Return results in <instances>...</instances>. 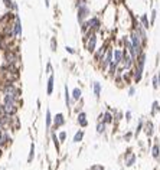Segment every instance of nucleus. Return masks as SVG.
Returning a JSON list of instances; mask_svg holds the SVG:
<instances>
[{"mask_svg": "<svg viewBox=\"0 0 160 170\" xmlns=\"http://www.w3.org/2000/svg\"><path fill=\"white\" fill-rule=\"evenodd\" d=\"M51 123H52V115H51V111L48 110L46 111V127H51Z\"/></svg>", "mask_w": 160, "mask_h": 170, "instance_id": "obj_23", "label": "nucleus"}, {"mask_svg": "<svg viewBox=\"0 0 160 170\" xmlns=\"http://www.w3.org/2000/svg\"><path fill=\"white\" fill-rule=\"evenodd\" d=\"M6 140H7V135H6L4 133H1V131H0V146H3Z\"/></svg>", "mask_w": 160, "mask_h": 170, "instance_id": "obj_29", "label": "nucleus"}, {"mask_svg": "<svg viewBox=\"0 0 160 170\" xmlns=\"http://www.w3.org/2000/svg\"><path fill=\"white\" fill-rule=\"evenodd\" d=\"M113 53H114V49H113L111 46H108L105 55H104L103 59L100 61V68H101V71H107V69H108L110 64L113 62Z\"/></svg>", "mask_w": 160, "mask_h": 170, "instance_id": "obj_3", "label": "nucleus"}, {"mask_svg": "<svg viewBox=\"0 0 160 170\" xmlns=\"http://www.w3.org/2000/svg\"><path fill=\"white\" fill-rule=\"evenodd\" d=\"M53 82H55V78L51 74L49 78H48V85H46V94L48 95H52V92H53Z\"/></svg>", "mask_w": 160, "mask_h": 170, "instance_id": "obj_10", "label": "nucleus"}, {"mask_svg": "<svg viewBox=\"0 0 160 170\" xmlns=\"http://www.w3.org/2000/svg\"><path fill=\"white\" fill-rule=\"evenodd\" d=\"M19 36H22V20H20V16L16 13L13 20V38L16 39Z\"/></svg>", "mask_w": 160, "mask_h": 170, "instance_id": "obj_5", "label": "nucleus"}, {"mask_svg": "<svg viewBox=\"0 0 160 170\" xmlns=\"http://www.w3.org/2000/svg\"><path fill=\"white\" fill-rule=\"evenodd\" d=\"M10 10H12L13 13H17V12H19V4H17L15 0H13V4H12V9H10Z\"/></svg>", "mask_w": 160, "mask_h": 170, "instance_id": "obj_28", "label": "nucleus"}, {"mask_svg": "<svg viewBox=\"0 0 160 170\" xmlns=\"http://www.w3.org/2000/svg\"><path fill=\"white\" fill-rule=\"evenodd\" d=\"M134 94H136V86H134V85H131V86L128 88V95H130V97H133Z\"/></svg>", "mask_w": 160, "mask_h": 170, "instance_id": "obj_32", "label": "nucleus"}, {"mask_svg": "<svg viewBox=\"0 0 160 170\" xmlns=\"http://www.w3.org/2000/svg\"><path fill=\"white\" fill-rule=\"evenodd\" d=\"M139 22L143 25V28L146 29H150V19H149V13L147 12H143L141 15H139Z\"/></svg>", "mask_w": 160, "mask_h": 170, "instance_id": "obj_8", "label": "nucleus"}, {"mask_svg": "<svg viewBox=\"0 0 160 170\" xmlns=\"http://www.w3.org/2000/svg\"><path fill=\"white\" fill-rule=\"evenodd\" d=\"M71 92H69V89H68V85H65V104H66V107H69L71 105Z\"/></svg>", "mask_w": 160, "mask_h": 170, "instance_id": "obj_17", "label": "nucleus"}, {"mask_svg": "<svg viewBox=\"0 0 160 170\" xmlns=\"http://www.w3.org/2000/svg\"><path fill=\"white\" fill-rule=\"evenodd\" d=\"M91 170H104V169H103L101 166H94V167H92Z\"/></svg>", "mask_w": 160, "mask_h": 170, "instance_id": "obj_37", "label": "nucleus"}, {"mask_svg": "<svg viewBox=\"0 0 160 170\" xmlns=\"http://www.w3.org/2000/svg\"><path fill=\"white\" fill-rule=\"evenodd\" d=\"M134 160H136V156H134V154H130V156L125 159V164H127V166H131V164L134 163Z\"/></svg>", "mask_w": 160, "mask_h": 170, "instance_id": "obj_21", "label": "nucleus"}, {"mask_svg": "<svg viewBox=\"0 0 160 170\" xmlns=\"http://www.w3.org/2000/svg\"><path fill=\"white\" fill-rule=\"evenodd\" d=\"M156 19H157V10L153 7V9L150 10V26H153V25H154Z\"/></svg>", "mask_w": 160, "mask_h": 170, "instance_id": "obj_16", "label": "nucleus"}, {"mask_svg": "<svg viewBox=\"0 0 160 170\" xmlns=\"http://www.w3.org/2000/svg\"><path fill=\"white\" fill-rule=\"evenodd\" d=\"M17 62V55H16V52H13V50H6V53H4V65L6 66H12V65H15Z\"/></svg>", "mask_w": 160, "mask_h": 170, "instance_id": "obj_6", "label": "nucleus"}, {"mask_svg": "<svg viewBox=\"0 0 160 170\" xmlns=\"http://www.w3.org/2000/svg\"><path fill=\"white\" fill-rule=\"evenodd\" d=\"M107 49H108V45H107V43H104V45H101L98 49H95V52H94V61H95V62H100V61L103 59V56L105 55Z\"/></svg>", "mask_w": 160, "mask_h": 170, "instance_id": "obj_7", "label": "nucleus"}, {"mask_svg": "<svg viewBox=\"0 0 160 170\" xmlns=\"http://www.w3.org/2000/svg\"><path fill=\"white\" fill-rule=\"evenodd\" d=\"M6 48V42H4V38L0 36V49H4Z\"/></svg>", "mask_w": 160, "mask_h": 170, "instance_id": "obj_34", "label": "nucleus"}, {"mask_svg": "<svg viewBox=\"0 0 160 170\" xmlns=\"http://www.w3.org/2000/svg\"><path fill=\"white\" fill-rule=\"evenodd\" d=\"M52 71H53L52 64H51V62H48V64H46V74H49V75H51V74H52Z\"/></svg>", "mask_w": 160, "mask_h": 170, "instance_id": "obj_30", "label": "nucleus"}, {"mask_svg": "<svg viewBox=\"0 0 160 170\" xmlns=\"http://www.w3.org/2000/svg\"><path fill=\"white\" fill-rule=\"evenodd\" d=\"M33 156H35V146L32 144V146H30V153H29V159H28V160L32 162V160H33Z\"/></svg>", "mask_w": 160, "mask_h": 170, "instance_id": "obj_27", "label": "nucleus"}, {"mask_svg": "<svg viewBox=\"0 0 160 170\" xmlns=\"http://www.w3.org/2000/svg\"><path fill=\"white\" fill-rule=\"evenodd\" d=\"M82 137H84V131H78V133L74 135V143H80L81 140H82Z\"/></svg>", "mask_w": 160, "mask_h": 170, "instance_id": "obj_20", "label": "nucleus"}, {"mask_svg": "<svg viewBox=\"0 0 160 170\" xmlns=\"http://www.w3.org/2000/svg\"><path fill=\"white\" fill-rule=\"evenodd\" d=\"M130 42L133 45V48H134V50H136V53L137 55H140L141 52H143V43H141V39H140V36H139V33L134 30V29H131V33H130Z\"/></svg>", "mask_w": 160, "mask_h": 170, "instance_id": "obj_2", "label": "nucleus"}, {"mask_svg": "<svg viewBox=\"0 0 160 170\" xmlns=\"http://www.w3.org/2000/svg\"><path fill=\"white\" fill-rule=\"evenodd\" d=\"M153 157H154V159L159 157V146H154V147H153Z\"/></svg>", "mask_w": 160, "mask_h": 170, "instance_id": "obj_31", "label": "nucleus"}, {"mask_svg": "<svg viewBox=\"0 0 160 170\" xmlns=\"http://www.w3.org/2000/svg\"><path fill=\"white\" fill-rule=\"evenodd\" d=\"M45 6H46V7H49V0H45Z\"/></svg>", "mask_w": 160, "mask_h": 170, "instance_id": "obj_38", "label": "nucleus"}, {"mask_svg": "<svg viewBox=\"0 0 160 170\" xmlns=\"http://www.w3.org/2000/svg\"><path fill=\"white\" fill-rule=\"evenodd\" d=\"M65 50H66L68 53H71V55H74V53H75V49H74V48H71V46H65Z\"/></svg>", "mask_w": 160, "mask_h": 170, "instance_id": "obj_33", "label": "nucleus"}, {"mask_svg": "<svg viewBox=\"0 0 160 170\" xmlns=\"http://www.w3.org/2000/svg\"><path fill=\"white\" fill-rule=\"evenodd\" d=\"M78 123H80L81 127H85V126L88 124V121H87V114H85V113H80V115H78Z\"/></svg>", "mask_w": 160, "mask_h": 170, "instance_id": "obj_14", "label": "nucleus"}, {"mask_svg": "<svg viewBox=\"0 0 160 170\" xmlns=\"http://www.w3.org/2000/svg\"><path fill=\"white\" fill-rule=\"evenodd\" d=\"M113 62L120 66L121 62H123V49H114V53H113Z\"/></svg>", "mask_w": 160, "mask_h": 170, "instance_id": "obj_9", "label": "nucleus"}, {"mask_svg": "<svg viewBox=\"0 0 160 170\" xmlns=\"http://www.w3.org/2000/svg\"><path fill=\"white\" fill-rule=\"evenodd\" d=\"M104 130H105V123H104V121H103V123L100 121V123H98V127H97V131H98V133L101 134V133H103Z\"/></svg>", "mask_w": 160, "mask_h": 170, "instance_id": "obj_26", "label": "nucleus"}, {"mask_svg": "<svg viewBox=\"0 0 160 170\" xmlns=\"http://www.w3.org/2000/svg\"><path fill=\"white\" fill-rule=\"evenodd\" d=\"M103 121H104L105 124L113 123V115H111V113H105V114H104V117H103Z\"/></svg>", "mask_w": 160, "mask_h": 170, "instance_id": "obj_18", "label": "nucleus"}, {"mask_svg": "<svg viewBox=\"0 0 160 170\" xmlns=\"http://www.w3.org/2000/svg\"><path fill=\"white\" fill-rule=\"evenodd\" d=\"M81 26V33L82 35H85L87 32H89L91 29H89V23H88V20H85V22H82V23H80Z\"/></svg>", "mask_w": 160, "mask_h": 170, "instance_id": "obj_15", "label": "nucleus"}, {"mask_svg": "<svg viewBox=\"0 0 160 170\" xmlns=\"http://www.w3.org/2000/svg\"><path fill=\"white\" fill-rule=\"evenodd\" d=\"M159 110H160L159 102H157V101H154V102H153V108H152V115H154V114H156Z\"/></svg>", "mask_w": 160, "mask_h": 170, "instance_id": "obj_24", "label": "nucleus"}, {"mask_svg": "<svg viewBox=\"0 0 160 170\" xmlns=\"http://www.w3.org/2000/svg\"><path fill=\"white\" fill-rule=\"evenodd\" d=\"M65 138H66V133H61V134H59V140H61V141H64Z\"/></svg>", "mask_w": 160, "mask_h": 170, "instance_id": "obj_35", "label": "nucleus"}, {"mask_svg": "<svg viewBox=\"0 0 160 170\" xmlns=\"http://www.w3.org/2000/svg\"><path fill=\"white\" fill-rule=\"evenodd\" d=\"M152 85H153V88H154V89L160 88V86H159V78H157V74H156V75H153V78H152Z\"/></svg>", "mask_w": 160, "mask_h": 170, "instance_id": "obj_19", "label": "nucleus"}, {"mask_svg": "<svg viewBox=\"0 0 160 170\" xmlns=\"http://www.w3.org/2000/svg\"><path fill=\"white\" fill-rule=\"evenodd\" d=\"M125 120H127V121H128V120H131V113H130V111H127V113H125Z\"/></svg>", "mask_w": 160, "mask_h": 170, "instance_id": "obj_36", "label": "nucleus"}, {"mask_svg": "<svg viewBox=\"0 0 160 170\" xmlns=\"http://www.w3.org/2000/svg\"><path fill=\"white\" fill-rule=\"evenodd\" d=\"M81 95H82V91H81V88H74L72 89V92H71V98H72V101H80L81 100Z\"/></svg>", "mask_w": 160, "mask_h": 170, "instance_id": "obj_12", "label": "nucleus"}, {"mask_svg": "<svg viewBox=\"0 0 160 170\" xmlns=\"http://www.w3.org/2000/svg\"><path fill=\"white\" fill-rule=\"evenodd\" d=\"M56 46H58V43H56V38H52V39H51V49H52V52H55V50H56Z\"/></svg>", "mask_w": 160, "mask_h": 170, "instance_id": "obj_25", "label": "nucleus"}, {"mask_svg": "<svg viewBox=\"0 0 160 170\" xmlns=\"http://www.w3.org/2000/svg\"><path fill=\"white\" fill-rule=\"evenodd\" d=\"M157 78H159V86H160V72L157 74Z\"/></svg>", "mask_w": 160, "mask_h": 170, "instance_id": "obj_39", "label": "nucleus"}, {"mask_svg": "<svg viewBox=\"0 0 160 170\" xmlns=\"http://www.w3.org/2000/svg\"><path fill=\"white\" fill-rule=\"evenodd\" d=\"M88 23H89V29L94 30V32H101L103 29V19L100 15H94V16H89L88 19Z\"/></svg>", "mask_w": 160, "mask_h": 170, "instance_id": "obj_4", "label": "nucleus"}, {"mask_svg": "<svg viewBox=\"0 0 160 170\" xmlns=\"http://www.w3.org/2000/svg\"><path fill=\"white\" fill-rule=\"evenodd\" d=\"M91 12H92V9H91V6L88 3H84V4L78 6L77 7V20H78V23H82V22L88 20L89 16H91Z\"/></svg>", "mask_w": 160, "mask_h": 170, "instance_id": "obj_1", "label": "nucleus"}, {"mask_svg": "<svg viewBox=\"0 0 160 170\" xmlns=\"http://www.w3.org/2000/svg\"><path fill=\"white\" fill-rule=\"evenodd\" d=\"M146 133H147L149 135L153 134V124H152V121H149V123L146 124Z\"/></svg>", "mask_w": 160, "mask_h": 170, "instance_id": "obj_22", "label": "nucleus"}, {"mask_svg": "<svg viewBox=\"0 0 160 170\" xmlns=\"http://www.w3.org/2000/svg\"><path fill=\"white\" fill-rule=\"evenodd\" d=\"M92 91H94V95H95L97 98H100L101 91H103V85H101V82H98V81L92 82Z\"/></svg>", "mask_w": 160, "mask_h": 170, "instance_id": "obj_11", "label": "nucleus"}, {"mask_svg": "<svg viewBox=\"0 0 160 170\" xmlns=\"http://www.w3.org/2000/svg\"><path fill=\"white\" fill-rule=\"evenodd\" d=\"M64 123H65L64 114H56V115H55V118H53V124H55V127H59V126H62Z\"/></svg>", "mask_w": 160, "mask_h": 170, "instance_id": "obj_13", "label": "nucleus"}]
</instances>
